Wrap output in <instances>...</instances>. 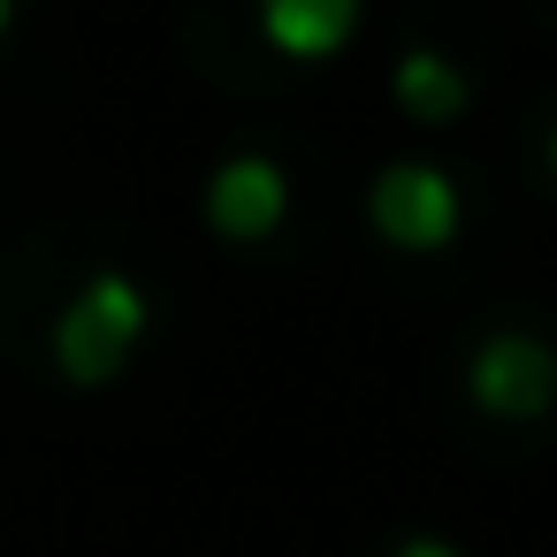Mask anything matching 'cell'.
<instances>
[{
    "label": "cell",
    "mask_w": 557,
    "mask_h": 557,
    "mask_svg": "<svg viewBox=\"0 0 557 557\" xmlns=\"http://www.w3.org/2000/svg\"><path fill=\"white\" fill-rule=\"evenodd\" d=\"M367 222L389 252H450L466 230V199L443 169L428 161H397L367 184Z\"/></svg>",
    "instance_id": "obj_2"
},
{
    "label": "cell",
    "mask_w": 557,
    "mask_h": 557,
    "mask_svg": "<svg viewBox=\"0 0 557 557\" xmlns=\"http://www.w3.org/2000/svg\"><path fill=\"white\" fill-rule=\"evenodd\" d=\"M283 214H290V176L275 153H230L207 176V222L222 245H260L283 230Z\"/></svg>",
    "instance_id": "obj_4"
},
{
    "label": "cell",
    "mask_w": 557,
    "mask_h": 557,
    "mask_svg": "<svg viewBox=\"0 0 557 557\" xmlns=\"http://www.w3.org/2000/svg\"><path fill=\"white\" fill-rule=\"evenodd\" d=\"M146 321H153V306H146V290H138L123 268L85 275L77 298L54 313V336H47L54 374L77 382V389H108V382L131 367V351L146 344Z\"/></svg>",
    "instance_id": "obj_1"
},
{
    "label": "cell",
    "mask_w": 557,
    "mask_h": 557,
    "mask_svg": "<svg viewBox=\"0 0 557 557\" xmlns=\"http://www.w3.org/2000/svg\"><path fill=\"white\" fill-rule=\"evenodd\" d=\"M466 397L488 420H542L557 397V351L534 329H496L466 359Z\"/></svg>",
    "instance_id": "obj_3"
},
{
    "label": "cell",
    "mask_w": 557,
    "mask_h": 557,
    "mask_svg": "<svg viewBox=\"0 0 557 557\" xmlns=\"http://www.w3.org/2000/svg\"><path fill=\"white\" fill-rule=\"evenodd\" d=\"M549 176H557V131H549Z\"/></svg>",
    "instance_id": "obj_9"
},
{
    "label": "cell",
    "mask_w": 557,
    "mask_h": 557,
    "mask_svg": "<svg viewBox=\"0 0 557 557\" xmlns=\"http://www.w3.org/2000/svg\"><path fill=\"white\" fill-rule=\"evenodd\" d=\"M389 92H397V108H405L412 123H458V115H466V100H473L466 70H458V62H443L435 47H412V54L397 62Z\"/></svg>",
    "instance_id": "obj_6"
},
{
    "label": "cell",
    "mask_w": 557,
    "mask_h": 557,
    "mask_svg": "<svg viewBox=\"0 0 557 557\" xmlns=\"http://www.w3.org/2000/svg\"><path fill=\"white\" fill-rule=\"evenodd\" d=\"M359 32V0H260V39L283 62H329Z\"/></svg>",
    "instance_id": "obj_5"
},
{
    "label": "cell",
    "mask_w": 557,
    "mask_h": 557,
    "mask_svg": "<svg viewBox=\"0 0 557 557\" xmlns=\"http://www.w3.org/2000/svg\"><path fill=\"white\" fill-rule=\"evenodd\" d=\"M389 557H466V549H458V542H443V534H405Z\"/></svg>",
    "instance_id": "obj_7"
},
{
    "label": "cell",
    "mask_w": 557,
    "mask_h": 557,
    "mask_svg": "<svg viewBox=\"0 0 557 557\" xmlns=\"http://www.w3.org/2000/svg\"><path fill=\"white\" fill-rule=\"evenodd\" d=\"M9 24H16V0H0V39H9Z\"/></svg>",
    "instance_id": "obj_8"
}]
</instances>
